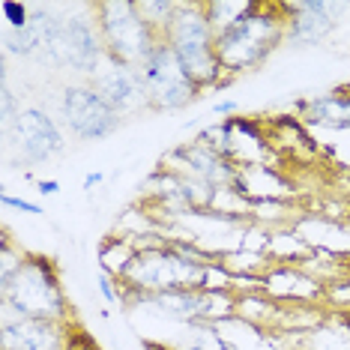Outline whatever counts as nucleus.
I'll list each match as a JSON object with an SVG mask.
<instances>
[{"instance_id": "1", "label": "nucleus", "mask_w": 350, "mask_h": 350, "mask_svg": "<svg viewBox=\"0 0 350 350\" xmlns=\"http://www.w3.org/2000/svg\"><path fill=\"white\" fill-rule=\"evenodd\" d=\"M0 317L69 323V297L63 291L57 264L45 254H27L10 278H0Z\"/></svg>"}, {"instance_id": "2", "label": "nucleus", "mask_w": 350, "mask_h": 350, "mask_svg": "<svg viewBox=\"0 0 350 350\" xmlns=\"http://www.w3.org/2000/svg\"><path fill=\"white\" fill-rule=\"evenodd\" d=\"M284 42L282 3H254V10L234 27L216 36V54L225 75L252 72Z\"/></svg>"}, {"instance_id": "3", "label": "nucleus", "mask_w": 350, "mask_h": 350, "mask_svg": "<svg viewBox=\"0 0 350 350\" xmlns=\"http://www.w3.org/2000/svg\"><path fill=\"white\" fill-rule=\"evenodd\" d=\"M162 42L171 45L180 66L186 69V75L201 90H210V87L216 90V87H225L230 81V75H225V69L219 63L216 30L206 21L204 3H180L177 18H174V25Z\"/></svg>"}, {"instance_id": "4", "label": "nucleus", "mask_w": 350, "mask_h": 350, "mask_svg": "<svg viewBox=\"0 0 350 350\" xmlns=\"http://www.w3.org/2000/svg\"><path fill=\"white\" fill-rule=\"evenodd\" d=\"M96 12V25L102 33V45L111 60L123 63V66H141L150 51L156 49L162 39L156 30L144 21L135 0H105V3H93Z\"/></svg>"}, {"instance_id": "5", "label": "nucleus", "mask_w": 350, "mask_h": 350, "mask_svg": "<svg viewBox=\"0 0 350 350\" xmlns=\"http://www.w3.org/2000/svg\"><path fill=\"white\" fill-rule=\"evenodd\" d=\"M105 57L108 54H105V45H102V33H99L93 6H78L75 15L72 12L63 15L57 33L51 36V42L39 54V60H45L49 66H66L87 78L99 72Z\"/></svg>"}, {"instance_id": "6", "label": "nucleus", "mask_w": 350, "mask_h": 350, "mask_svg": "<svg viewBox=\"0 0 350 350\" xmlns=\"http://www.w3.org/2000/svg\"><path fill=\"white\" fill-rule=\"evenodd\" d=\"M138 69L144 78L150 111H180L201 93V87L186 75V69L180 66L177 54L171 51L168 42H159Z\"/></svg>"}, {"instance_id": "7", "label": "nucleus", "mask_w": 350, "mask_h": 350, "mask_svg": "<svg viewBox=\"0 0 350 350\" xmlns=\"http://www.w3.org/2000/svg\"><path fill=\"white\" fill-rule=\"evenodd\" d=\"M60 120L78 141H102L120 129L123 117L93 90V84H69L60 93Z\"/></svg>"}, {"instance_id": "8", "label": "nucleus", "mask_w": 350, "mask_h": 350, "mask_svg": "<svg viewBox=\"0 0 350 350\" xmlns=\"http://www.w3.org/2000/svg\"><path fill=\"white\" fill-rule=\"evenodd\" d=\"M3 132L10 138V147L15 150V159L25 165H42L66 147L57 120L36 105L21 108V114Z\"/></svg>"}, {"instance_id": "9", "label": "nucleus", "mask_w": 350, "mask_h": 350, "mask_svg": "<svg viewBox=\"0 0 350 350\" xmlns=\"http://www.w3.org/2000/svg\"><path fill=\"white\" fill-rule=\"evenodd\" d=\"M162 171L174 174V177H180V180L206 183V186H213V189L234 186V177H237L234 162H228L225 156H219L216 150L198 144V141H189V144L171 150L168 156H162Z\"/></svg>"}, {"instance_id": "10", "label": "nucleus", "mask_w": 350, "mask_h": 350, "mask_svg": "<svg viewBox=\"0 0 350 350\" xmlns=\"http://www.w3.org/2000/svg\"><path fill=\"white\" fill-rule=\"evenodd\" d=\"M345 3H326V0H299L282 3L284 12V42L291 49H312L336 30V15L345 12Z\"/></svg>"}, {"instance_id": "11", "label": "nucleus", "mask_w": 350, "mask_h": 350, "mask_svg": "<svg viewBox=\"0 0 350 350\" xmlns=\"http://www.w3.org/2000/svg\"><path fill=\"white\" fill-rule=\"evenodd\" d=\"M93 90L108 102L111 108L120 117H129L135 111L147 108V90H144V78H141L138 66H123V63L105 57L99 66V72L90 78Z\"/></svg>"}, {"instance_id": "12", "label": "nucleus", "mask_w": 350, "mask_h": 350, "mask_svg": "<svg viewBox=\"0 0 350 350\" xmlns=\"http://www.w3.org/2000/svg\"><path fill=\"white\" fill-rule=\"evenodd\" d=\"M72 345V323L0 317V350H69Z\"/></svg>"}, {"instance_id": "13", "label": "nucleus", "mask_w": 350, "mask_h": 350, "mask_svg": "<svg viewBox=\"0 0 350 350\" xmlns=\"http://www.w3.org/2000/svg\"><path fill=\"white\" fill-rule=\"evenodd\" d=\"M264 293L278 306H317L323 302L326 284L302 267L273 264L264 275Z\"/></svg>"}, {"instance_id": "14", "label": "nucleus", "mask_w": 350, "mask_h": 350, "mask_svg": "<svg viewBox=\"0 0 350 350\" xmlns=\"http://www.w3.org/2000/svg\"><path fill=\"white\" fill-rule=\"evenodd\" d=\"M234 189L249 204L258 201H288L293 195V183L275 165H243L237 168Z\"/></svg>"}, {"instance_id": "15", "label": "nucleus", "mask_w": 350, "mask_h": 350, "mask_svg": "<svg viewBox=\"0 0 350 350\" xmlns=\"http://www.w3.org/2000/svg\"><path fill=\"white\" fill-rule=\"evenodd\" d=\"M297 234L312 245L314 252L329 254V258H341L350 254V225H345L341 219L332 216H306L299 213L291 225Z\"/></svg>"}, {"instance_id": "16", "label": "nucleus", "mask_w": 350, "mask_h": 350, "mask_svg": "<svg viewBox=\"0 0 350 350\" xmlns=\"http://www.w3.org/2000/svg\"><path fill=\"white\" fill-rule=\"evenodd\" d=\"M299 117L308 126V132L350 129V87L321 93L312 99H299Z\"/></svg>"}, {"instance_id": "17", "label": "nucleus", "mask_w": 350, "mask_h": 350, "mask_svg": "<svg viewBox=\"0 0 350 350\" xmlns=\"http://www.w3.org/2000/svg\"><path fill=\"white\" fill-rule=\"evenodd\" d=\"M135 254H138V245L126 237H108L105 243L99 245V269L117 282H123L126 273H129Z\"/></svg>"}, {"instance_id": "18", "label": "nucleus", "mask_w": 350, "mask_h": 350, "mask_svg": "<svg viewBox=\"0 0 350 350\" xmlns=\"http://www.w3.org/2000/svg\"><path fill=\"white\" fill-rule=\"evenodd\" d=\"M312 252L314 249L302 240V237L291 225L273 230V240H269V260H273V264H293V267H299L302 260L312 258Z\"/></svg>"}, {"instance_id": "19", "label": "nucleus", "mask_w": 350, "mask_h": 350, "mask_svg": "<svg viewBox=\"0 0 350 350\" xmlns=\"http://www.w3.org/2000/svg\"><path fill=\"white\" fill-rule=\"evenodd\" d=\"M258 0H210V3H204V12H206V21H210V27L219 33H225L228 27H234L240 18H245Z\"/></svg>"}, {"instance_id": "20", "label": "nucleus", "mask_w": 350, "mask_h": 350, "mask_svg": "<svg viewBox=\"0 0 350 350\" xmlns=\"http://www.w3.org/2000/svg\"><path fill=\"white\" fill-rule=\"evenodd\" d=\"M135 3H138V10H141V15H144V21L156 30V36L165 39V33L171 30L174 18H177V12H180L177 0H135Z\"/></svg>"}, {"instance_id": "21", "label": "nucleus", "mask_w": 350, "mask_h": 350, "mask_svg": "<svg viewBox=\"0 0 350 350\" xmlns=\"http://www.w3.org/2000/svg\"><path fill=\"white\" fill-rule=\"evenodd\" d=\"M0 18L6 30H25L33 21V3H21V0H0Z\"/></svg>"}, {"instance_id": "22", "label": "nucleus", "mask_w": 350, "mask_h": 350, "mask_svg": "<svg viewBox=\"0 0 350 350\" xmlns=\"http://www.w3.org/2000/svg\"><path fill=\"white\" fill-rule=\"evenodd\" d=\"M323 135H329L332 141H321V147H326L341 168L350 171V129H323Z\"/></svg>"}, {"instance_id": "23", "label": "nucleus", "mask_w": 350, "mask_h": 350, "mask_svg": "<svg viewBox=\"0 0 350 350\" xmlns=\"http://www.w3.org/2000/svg\"><path fill=\"white\" fill-rule=\"evenodd\" d=\"M25 260H27V252L15 249V243L10 237H3V249H0V278H10Z\"/></svg>"}, {"instance_id": "24", "label": "nucleus", "mask_w": 350, "mask_h": 350, "mask_svg": "<svg viewBox=\"0 0 350 350\" xmlns=\"http://www.w3.org/2000/svg\"><path fill=\"white\" fill-rule=\"evenodd\" d=\"M96 284H99L102 299H105L108 306H120V302H126V291H123V284L117 282V278H111V275H105V273H99Z\"/></svg>"}, {"instance_id": "25", "label": "nucleus", "mask_w": 350, "mask_h": 350, "mask_svg": "<svg viewBox=\"0 0 350 350\" xmlns=\"http://www.w3.org/2000/svg\"><path fill=\"white\" fill-rule=\"evenodd\" d=\"M0 204L6 210H15V213H27V216H45V210L39 206L36 201H27V198H15L12 192H3L0 195Z\"/></svg>"}, {"instance_id": "26", "label": "nucleus", "mask_w": 350, "mask_h": 350, "mask_svg": "<svg viewBox=\"0 0 350 350\" xmlns=\"http://www.w3.org/2000/svg\"><path fill=\"white\" fill-rule=\"evenodd\" d=\"M323 302H332L336 308H350V282H329Z\"/></svg>"}, {"instance_id": "27", "label": "nucleus", "mask_w": 350, "mask_h": 350, "mask_svg": "<svg viewBox=\"0 0 350 350\" xmlns=\"http://www.w3.org/2000/svg\"><path fill=\"white\" fill-rule=\"evenodd\" d=\"M237 111H240V102H237V99H221V102H216V105H213V114H216V117H225V120H228V114L237 117Z\"/></svg>"}, {"instance_id": "28", "label": "nucleus", "mask_w": 350, "mask_h": 350, "mask_svg": "<svg viewBox=\"0 0 350 350\" xmlns=\"http://www.w3.org/2000/svg\"><path fill=\"white\" fill-rule=\"evenodd\" d=\"M36 192L42 195V198H54L60 192V180H36Z\"/></svg>"}, {"instance_id": "29", "label": "nucleus", "mask_w": 350, "mask_h": 350, "mask_svg": "<svg viewBox=\"0 0 350 350\" xmlns=\"http://www.w3.org/2000/svg\"><path fill=\"white\" fill-rule=\"evenodd\" d=\"M102 183H105V174H102V171H90V174H84V189H87V192H93V189L102 186Z\"/></svg>"}]
</instances>
